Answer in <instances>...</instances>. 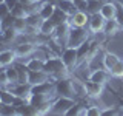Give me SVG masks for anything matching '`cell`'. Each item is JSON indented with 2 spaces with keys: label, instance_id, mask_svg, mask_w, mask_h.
<instances>
[{
  "label": "cell",
  "instance_id": "d4e9b609",
  "mask_svg": "<svg viewBox=\"0 0 123 116\" xmlns=\"http://www.w3.org/2000/svg\"><path fill=\"white\" fill-rule=\"evenodd\" d=\"M102 5H103V0H86V13L88 14L98 13Z\"/></svg>",
  "mask_w": 123,
  "mask_h": 116
},
{
  "label": "cell",
  "instance_id": "30bf717a",
  "mask_svg": "<svg viewBox=\"0 0 123 116\" xmlns=\"http://www.w3.org/2000/svg\"><path fill=\"white\" fill-rule=\"evenodd\" d=\"M117 3L114 2H103L102 8H100L98 13L103 15V19L105 20H111V19H115V15H117Z\"/></svg>",
  "mask_w": 123,
  "mask_h": 116
},
{
  "label": "cell",
  "instance_id": "9c48e42d",
  "mask_svg": "<svg viewBox=\"0 0 123 116\" xmlns=\"http://www.w3.org/2000/svg\"><path fill=\"white\" fill-rule=\"evenodd\" d=\"M103 87L105 85H102V84H97V82H94V80H85V88H86V96L88 98H91V99H98L100 96H102V93H103Z\"/></svg>",
  "mask_w": 123,
  "mask_h": 116
},
{
  "label": "cell",
  "instance_id": "d6a6232c",
  "mask_svg": "<svg viewBox=\"0 0 123 116\" xmlns=\"http://www.w3.org/2000/svg\"><path fill=\"white\" fill-rule=\"evenodd\" d=\"M8 85H9V80H8V76H6V70L2 68L0 70V87L6 88Z\"/></svg>",
  "mask_w": 123,
  "mask_h": 116
},
{
  "label": "cell",
  "instance_id": "ee69618b",
  "mask_svg": "<svg viewBox=\"0 0 123 116\" xmlns=\"http://www.w3.org/2000/svg\"><path fill=\"white\" fill-rule=\"evenodd\" d=\"M2 68H3V67H2V64H0V70H2Z\"/></svg>",
  "mask_w": 123,
  "mask_h": 116
},
{
  "label": "cell",
  "instance_id": "b9f144b4",
  "mask_svg": "<svg viewBox=\"0 0 123 116\" xmlns=\"http://www.w3.org/2000/svg\"><path fill=\"white\" fill-rule=\"evenodd\" d=\"M36 2H37V3H40V2H45V0H36Z\"/></svg>",
  "mask_w": 123,
  "mask_h": 116
},
{
  "label": "cell",
  "instance_id": "f35d334b",
  "mask_svg": "<svg viewBox=\"0 0 123 116\" xmlns=\"http://www.w3.org/2000/svg\"><path fill=\"white\" fill-rule=\"evenodd\" d=\"M5 3L8 5V8H9V9H12V8L18 3V0H5Z\"/></svg>",
  "mask_w": 123,
  "mask_h": 116
},
{
  "label": "cell",
  "instance_id": "52a82bcc",
  "mask_svg": "<svg viewBox=\"0 0 123 116\" xmlns=\"http://www.w3.org/2000/svg\"><path fill=\"white\" fill-rule=\"evenodd\" d=\"M105 23L106 20L103 19V15L100 13L95 14H89V22H88V28L92 34H97V33H103V28H105Z\"/></svg>",
  "mask_w": 123,
  "mask_h": 116
},
{
  "label": "cell",
  "instance_id": "ac0fdd59",
  "mask_svg": "<svg viewBox=\"0 0 123 116\" xmlns=\"http://www.w3.org/2000/svg\"><path fill=\"white\" fill-rule=\"evenodd\" d=\"M118 60H120V57H118L117 54L106 51L105 54H103V68H106L108 71H111V70L114 68V65L117 64Z\"/></svg>",
  "mask_w": 123,
  "mask_h": 116
},
{
  "label": "cell",
  "instance_id": "60d3db41",
  "mask_svg": "<svg viewBox=\"0 0 123 116\" xmlns=\"http://www.w3.org/2000/svg\"><path fill=\"white\" fill-rule=\"evenodd\" d=\"M114 2H115V3H118V5H122V6H123V0H114Z\"/></svg>",
  "mask_w": 123,
  "mask_h": 116
},
{
  "label": "cell",
  "instance_id": "4dcf8cb0",
  "mask_svg": "<svg viewBox=\"0 0 123 116\" xmlns=\"http://www.w3.org/2000/svg\"><path fill=\"white\" fill-rule=\"evenodd\" d=\"M109 73L112 77H120V79H123V60H118Z\"/></svg>",
  "mask_w": 123,
  "mask_h": 116
},
{
  "label": "cell",
  "instance_id": "6da1fadb",
  "mask_svg": "<svg viewBox=\"0 0 123 116\" xmlns=\"http://www.w3.org/2000/svg\"><path fill=\"white\" fill-rule=\"evenodd\" d=\"M43 71H46L49 76H51L52 80L57 79H63V77L69 76V70L66 68V65L63 64L62 57H49V59L45 60V68Z\"/></svg>",
  "mask_w": 123,
  "mask_h": 116
},
{
  "label": "cell",
  "instance_id": "74e56055",
  "mask_svg": "<svg viewBox=\"0 0 123 116\" xmlns=\"http://www.w3.org/2000/svg\"><path fill=\"white\" fill-rule=\"evenodd\" d=\"M120 111L117 108H106V110H102V115H118Z\"/></svg>",
  "mask_w": 123,
  "mask_h": 116
},
{
  "label": "cell",
  "instance_id": "83f0119b",
  "mask_svg": "<svg viewBox=\"0 0 123 116\" xmlns=\"http://www.w3.org/2000/svg\"><path fill=\"white\" fill-rule=\"evenodd\" d=\"M68 17H69V15H68L66 13H63V11H62L60 8H55V11H54V14H52L51 20L55 23V25H60V23L68 22Z\"/></svg>",
  "mask_w": 123,
  "mask_h": 116
},
{
  "label": "cell",
  "instance_id": "44dd1931",
  "mask_svg": "<svg viewBox=\"0 0 123 116\" xmlns=\"http://www.w3.org/2000/svg\"><path fill=\"white\" fill-rule=\"evenodd\" d=\"M55 26H57L55 23H54L51 19H48V20H43V22H42L38 33L43 34V36H49V37H51V36H52V33H54V29H55Z\"/></svg>",
  "mask_w": 123,
  "mask_h": 116
},
{
  "label": "cell",
  "instance_id": "5bb4252c",
  "mask_svg": "<svg viewBox=\"0 0 123 116\" xmlns=\"http://www.w3.org/2000/svg\"><path fill=\"white\" fill-rule=\"evenodd\" d=\"M25 19H26V23H28V29H31V31L40 29V25L43 22V19H42V15L38 13H29Z\"/></svg>",
  "mask_w": 123,
  "mask_h": 116
},
{
  "label": "cell",
  "instance_id": "8992f818",
  "mask_svg": "<svg viewBox=\"0 0 123 116\" xmlns=\"http://www.w3.org/2000/svg\"><path fill=\"white\" fill-rule=\"evenodd\" d=\"M88 22H89V14L82 9H77L74 14L68 17V23L71 28H86Z\"/></svg>",
  "mask_w": 123,
  "mask_h": 116
},
{
  "label": "cell",
  "instance_id": "5b68a950",
  "mask_svg": "<svg viewBox=\"0 0 123 116\" xmlns=\"http://www.w3.org/2000/svg\"><path fill=\"white\" fill-rule=\"evenodd\" d=\"M62 60H63V64L66 65V68L69 71H74V68L77 67V64H79V51H77V48H71V46H66V48L63 50V53H62Z\"/></svg>",
  "mask_w": 123,
  "mask_h": 116
},
{
  "label": "cell",
  "instance_id": "7a4b0ae2",
  "mask_svg": "<svg viewBox=\"0 0 123 116\" xmlns=\"http://www.w3.org/2000/svg\"><path fill=\"white\" fill-rule=\"evenodd\" d=\"M88 40H89V31L86 28H71L69 29V34H68L66 46L79 48V46H82Z\"/></svg>",
  "mask_w": 123,
  "mask_h": 116
},
{
  "label": "cell",
  "instance_id": "ba28073f",
  "mask_svg": "<svg viewBox=\"0 0 123 116\" xmlns=\"http://www.w3.org/2000/svg\"><path fill=\"white\" fill-rule=\"evenodd\" d=\"M69 29H71V26H69V23H68V22L60 23V25H57V26H55V29H54V33H52V36H51V37L57 42V44H62V42H65V45H66Z\"/></svg>",
  "mask_w": 123,
  "mask_h": 116
},
{
  "label": "cell",
  "instance_id": "3957f363",
  "mask_svg": "<svg viewBox=\"0 0 123 116\" xmlns=\"http://www.w3.org/2000/svg\"><path fill=\"white\" fill-rule=\"evenodd\" d=\"M75 104L74 98H66V96H57L52 102L51 107V113H57V115H66V111Z\"/></svg>",
  "mask_w": 123,
  "mask_h": 116
},
{
  "label": "cell",
  "instance_id": "e575fe53",
  "mask_svg": "<svg viewBox=\"0 0 123 116\" xmlns=\"http://www.w3.org/2000/svg\"><path fill=\"white\" fill-rule=\"evenodd\" d=\"M9 14H11V9L8 8L6 3L5 2L0 3V20H2V19H5L6 15H9Z\"/></svg>",
  "mask_w": 123,
  "mask_h": 116
},
{
  "label": "cell",
  "instance_id": "836d02e7",
  "mask_svg": "<svg viewBox=\"0 0 123 116\" xmlns=\"http://www.w3.org/2000/svg\"><path fill=\"white\" fill-rule=\"evenodd\" d=\"M98 115H102V108L95 105H91L86 108V116H98Z\"/></svg>",
  "mask_w": 123,
  "mask_h": 116
},
{
  "label": "cell",
  "instance_id": "484cf974",
  "mask_svg": "<svg viewBox=\"0 0 123 116\" xmlns=\"http://www.w3.org/2000/svg\"><path fill=\"white\" fill-rule=\"evenodd\" d=\"M15 108H17V115H25V116H34V115H37V110L31 105L29 102H25L23 105L15 107Z\"/></svg>",
  "mask_w": 123,
  "mask_h": 116
},
{
  "label": "cell",
  "instance_id": "8fae6325",
  "mask_svg": "<svg viewBox=\"0 0 123 116\" xmlns=\"http://www.w3.org/2000/svg\"><path fill=\"white\" fill-rule=\"evenodd\" d=\"M111 77V73L108 71L106 68H97V70H92V73L89 74L88 79L89 80H94L97 84H102V85H106L108 80Z\"/></svg>",
  "mask_w": 123,
  "mask_h": 116
},
{
  "label": "cell",
  "instance_id": "d6986e66",
  "mask_svg": "<svg viewBox=\"0 0 123 116\" xmlns=\"http://www.w3.org/2000/svg\"><path fill=\"white\" fill-rule=\"evenodd\" d=\"M55 8H57V5H52V3H49V2H43V3H42V6H40L38 14L42 15V19H43V20H48V19L52 17Z\"/></svg>",
  "mask_w": 123,
  "mask_h": 116
},
{
  "label": "cell",
  "instance_id": "7c38bea8",
  "mask_svg": "<svg viewBox=\"0 0 123 116\" xmlns=\"http://www.w3.org/2000/svg\"><path fill=\"white\" fill-rule=\"evenodd\" d=\"M48 80H52L51 76L48 74L46 71H28V82L31 85H36V84H42V82H48Z\"/></svg>",
  "mask_w": 123,
  "mask_h": 116
},
{
  "label": "cell",
  "instance_id": "f6af8a7d",
  "mask_svg": "<svg viewBox=\"0 0 123 116\" xmlns=\"http://www.w3.org/2000/svg\"><path fill=\"white\" fill-rule=\"evenodd\" d=\"M0 33H2V26H0Z\"/></svg>",
  "mask_w": 123,
  "mask_h": 116
},
{
  "label": "cell",
  "instance_id": "d590c367",
  "mask_svg": "<svg viewBox=\"0 0 123 116\" xmlns=\"http://www.w3.org/2000/svg\"><path fill=\"white\" fill-rule=\"evenodd\" d=\"M117 15H115V19H117V22L118 23H120V26H122V28H123V6L122 5H118V3H117Z\"/></svg>",
  "mask_w": 123,
  "mask_h": 116
},
{
  "label": "cell",
  "instance_id": "2e32d148",
  "mask_svg": "<svg viewBox=\"0 0 123 116\" xmlns=\"http://www.w3.org/2000/svg\"><path fill=\"white\" fill-rule=\"evenodd\" d=\"M123 28L120 26V23L117 22V19H111V20H106L105 23V28H103V33L106 34V36H115L117 33H120Z\"/></svg>",
  "mask_w": 123,
  "mask_h": 116
},
{
  "label": "cell",
  "instance_id": "277c9868",
  "mask_svg": "<svg viewBox=\"0 0 123 116\" xmlns=\"http://www.w3.org/2000/svg\"><path fill=\"white\" fill-rule=\"evenodd\" d=\"M55 94L75 99V91H74V87H72V79H69V77L57 79L55 80Z\"/></svg>",
  "mask_w": 123,
  "mask_h": 116
},
{
  "label": "cell",
  "instance_id": "1f68e13d",
  "mask_svg": "<svg viewBox=\"0 0 123 116\" xmlns=\"http://www.w3.org/2000/svg\"><path fill=\"white\" fill-rule=\"evenodd\" d=\"M14 19H15V17H14L12 14L6 15L5 19H2V20H0V26H2V29H6V28H9V26H12Z\"/></svg>",
  "mask_w": 123,
  "mask_h": 116
},
{
  "label": "cell",
  "instance_id": "f546056e",
  "mask_svg": "<svg viewBox=\"0 0 123 116\" xmlns=\"http://www.w3.org/2000/svg\"><path fill=\"white\" fill-rule=\"evenodd\" d=\"M11 14H12L14 17H26V15L29 14V11H28V8H26L25 5H22V3L18 2L17 5L11 9Z\"/></svg>",
  "mask_w": 123,
  "mask_h": 116
},
{
  "label": "cell",
  "instance_id": "ffe728a7",
  "mask_svg": "<svg viewBox=\"0 0 123 116\" xmlns=\"http://www.w3.org/2000/svg\"><path fill=\"white\" fill-rule=\"evenodd\" d=\"M15 99V94L9 88H2L0 87V104H6V105H12Z\"/></svg>",
  "mask_w": 123,
  "mask_h": 116
},
{
  "label": "cell",
  "instance_id": "4fadbf2b",
  "mask_svg": "<svg viewBox=\"0 0 123 116\" xmlns=\"http://www.w3.org/2000/svg\"><path fill=\"white\" fill-rule=\"evenodd\" d=\"M36 51V45L32 42H22L15 46V53H17V57H28L29 54H32Z\"/></svg>",
  "mask_w": 123,
  "mask_h": 116
},
{
  "label": "cell",
  "instance_id": "ab89813d",
  "mask_svg": "<svg viewBox=\"0 0 123 116\" xmlns=\"http://www.w3.org/2000/svg\"><path fill=\"white\" fill-rule=\"evenodd\" d=\"M45 2H49V3H52V5H57L59 0H45Z\"/></svg>",
  "mask_w": 123,
  "mask_h": 116
},
{
  "label": "cell",
  "instance_id": "4316f807",
  "mask_svg": "<svg viewBox=\"0 0 123 116\" xmlns=\"http://www.w3.org/2000/svg\"><path fill=\"white\" fill-rule=\"evenodd\" d=\"M72 87H74L75 96H80V98H86V88H85V80L72 79Z\"/></svg>",
  "mask_w": 123,
  "mask_h": 116
},
{
  "label": "cell",
  "instance_id": "7bdbcfd3",
  "mask_svg": "<svg viewBox=\"0 0 123 116\" xmlns=\"http://www.w3.org/2000/svg\"><path fill=\"white\" fill-rule=\"evenodd\" d=\"M3 2H5V0H0V3H3Z\"/></svg>",
  "mask_w": 123,
  "mask_h": 116
},
{
  "label": "cell",
  "instance_id": "cb8c5ba5",
  "mask_svg": "<svg viewBox=\"0 0 123 116\" xmlns=\"http://www.w3.org/2000/svg\"><path fill=\"white\" fill-rule=\"evenodd\" d=\"M17 31H15L12 26H9V28L6 29H2V33H0V42H12L17 39Z\"/></svg>",
  "mask_w": 123,
  "mask_h": 116
},
{
  "label": "cell",
  "instance_id": "f1b7e54d",
  "mask_svg": "<svg viewBox=\"0 0 123 116\" xmlns=\"http://www.w3.org/2000/svg\"><path fill=\"white\" fill-rule=\"evenodd\" d=\"M6 76H8V80H9V85H14L18 82V71H17V67H12V65H9V67H6Z\"/></svg>",
  "mask_w": 123,
  "mask_h": 116
},
{
  "label": "cell",
  "instance_id": "e0dca14e",
  "mask_svg": "<svg viewBox=\"0 0 123 116\" xmlns=\"http://www.w3.org/2000/svg\"><path fill=\"white\" fill-rule=\"evenodd\" d=\"M57 8H60L63 13H66L68 15L74 14L79 8H77L75 2L74 0H59V3H57Z\"/></svg>",
  "mask_w": 123,
  "mask_h": 116
},
{
  "label": "cell",
  "instance_id": "8d00e7d4",
  "mask_svg": "<svg viewBox=\"0 0 123 116\" xmlns=\"http://www.w3.org/2000/svg\"><path fill=\"white\" fill-rule=\"evenodd\" d=\"M18 2H20L22 5H25L26 8H28V11H29V8H31V6L37 5V2H36V0H18Z\"/></svg>",
  "mask_w": 123,
  "mask_h": 116
},
{
  "label": "cell",
  "instance_id": "603a6c76",
  "mask_svg": "<svg viewBox=\"0 0 123 116\" xmlns=\"http://www.w3.org/2000/svg\"><path fill=\"white\" fill-rule=\"evenodd\" d=\"M25 65L31 71H42V70L45 68V60L40 59V57H32V59H29Z\"/></svg>",
  "mask_w": 123,
  "mask_h": 116
},
{
  "label": "cell",
  "instance_id": "9a60e30c",
  "mask_svg": "<svg viewBox=\"0 0 123 116\" xmlns=\"http://www.w3.org/2000/svg\"><path fill=\"white\" fill-rule=\"evenodd\" d=\"M15 59H17L15 50H3V51H0V64H2V67H9V65H12V62Z\"/></svg>",
  "mask_w": 123,
  "mask_h": 116
},
{
  "label": "cell",
  "instance_id": "7402d4cb",
  "mask_svg": "<svg viewBox=\"0 0 123 116\" xmlns=\"http://www.w3.org/2000/svg\"><path fill=\"white\" fill-rule=\"evenodd\" d=\"M12 28L17 31L18 36L25 34L28 31V23H26V19L25 17H15L14 19V23H12Z\"/></svg>",
  "mask_w": 123,
  "mask_h": 116
}]
</instances>
